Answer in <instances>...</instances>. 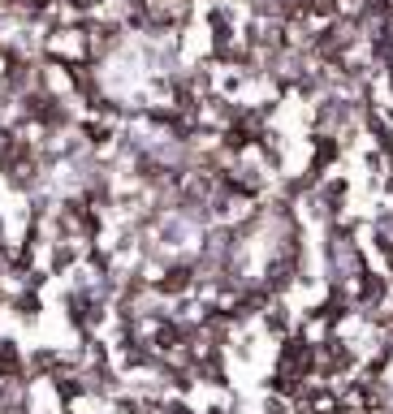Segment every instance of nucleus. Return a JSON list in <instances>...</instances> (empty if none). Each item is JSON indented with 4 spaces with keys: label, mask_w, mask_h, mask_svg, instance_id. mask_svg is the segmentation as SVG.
Returning a JSON list of instances; mask_svg holds the SVG:
<instances>
[{
    "label": "nucleus",
    "mask_w": 393,
    "mask_h": 414,
    "mask_svg": "<svg viewBox=\"0 0 393 414\" xmlns=\"http://www.w3.org/2000/svg\"><path fill=\"white\" fill-rule=\"evenodd\" d=\"M22 410L27 414H69V393L52 367H39L22 384Z\"/></svg>",
    "instance_id": "f257e3e1"
}]
</instances>
